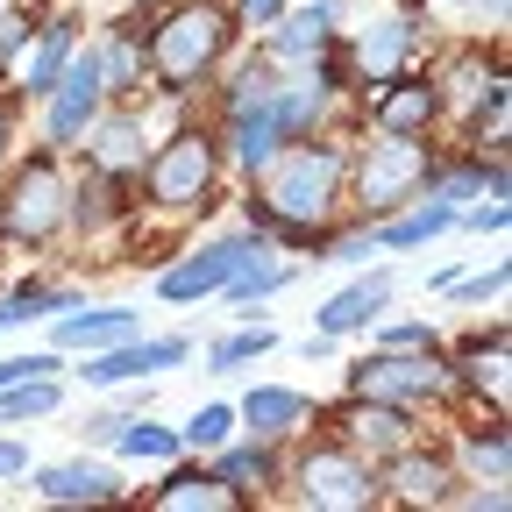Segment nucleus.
I'll use <instances>...</instances> for the list:
<instances>
[{
    "instance_id": "72a5a7b5",
    "label": "nucleus",
    "mask_w": 512,
    "mask_h": 512,
    "mask_svg": "<svg viewBox=\"0 0 512 512\" xmlns=\"http://www.w3.org/2000/svg\"><path fill=\"white\" fill-rule=\"evenodd\" d=\"M29 43V22H15V15H0V72H8V57Z\"/></svg>"
},
{
    "instance_id": "473e14b6",
    "label": "nucleus",
    "mask_w": 512,
    "mask_h": 512,
    "mask_svg": "<svg viewBox=\"0 0 512 512\" xmlns=\"http://www.w3.org/2000/svg\"><path fill=\"white\" fill-rule=\"evenodd\" d=\"M50 370H57V356H8L0 363V392H8L15 377H50Z\"/></svg>"
},
{
    "instance_id": "ddd939ff",
    "label": "nucleus",
    "mask_w": 512,
    "mask_h": 512,
    "mask_svg": "<svg viewBox=\"0 0 512 512\" xmlns=\"http://www.w3.org/2000/svg\"><path fill=\"white\" fill-rule=\"evenodd\" d=\"M384 299H392V271H377L349 292H335L328 306H320V335H349V328H370V320L384 313Z\"/></svg>"
},
{
    "instance_id": "bb28decb",
    "label": "nucleus",
    "mask_w": 512,
    "mask_h": 512,
    "mask_svg": "<svg viewBox=\"0 0 512 512\" xmlns=\"http://www.w3.org/2000/svg\"><path fill=\"white\" fill-rule=\"evenodd\" d=\"M356 441H370V448H399V441H406V413H392V406H363V413H356Z\"/></svg>"
},
{
    "instance_id": "412c9836",
    "label": "nucleus",
    "mask_w": 512,
    "mask_h": 512,
    "mask_svg": "<svg viewBox=\"0 0 512 512\" xmlns=\"http://www.w3.org/2000/svg\"><path fill=\"white\" fill-rule=\"evenodd\" d=\"M57 377H15L8 392H0V420H43V413H57Z\"/></svg>"
},
{
    "instance_id": "4c0bfd02",
    "label": "nucleus",
    "mask_w": 512,
    "mask_h": 512,
    "mask_svg": "<svg viewBox=\"0 0 512 512\" xmlns=\"http://www.w3.org/2000/svg\"><path fill=\"white\" fill-rule=\"evenodd\" d=\"M278 8H285V0H242V15H249V22H271Z\"/></svg>"
},
{
    "instance_id": "4be33fe9",
    "label": "nucleus",
    "mask_w": 512,
    "mask_h": 512,
    "mask_svg": "<svg viewBox=\"0 0 512 512\" xmlns=\"http://www.w3.org/2000/svg\"><path fill=\"white\" fill-rule=\"evenodd\" d=\"M64 57H72V22H50V29H43V50H36V64H29V93H50V86H57Z\"/></svg>"
},
{
    "instance_id": "f704fd0d",
    "label": "nucleus",
    "mask_w": 512,
    "mask_h": 512,
    "mask_svg": "<svg viewBox=\"0 0 512 512\" xmlns=\"http://www.w3.org/2000/svg\"><path fill=\"white\" fill-rule=\"evenodd\" d=\"M384 349H434V335H427V328H392V335H384Z\"/></svg>"
},
{
    "instance_id": "1a4fd4ad",
    "label": "nucleus",
    "mask_w": 512,
    "mask_h": 512,
    "mask_svg": "<svg viewBox=\"0 0 512 512\" xmlns=\"http://www.w3.org/2000/svg\"><path fill=\"white\" fill-rule=\"evenodd\" d=\"M434 363L427 356H406V349H392V356H370V363H356L349 370V392L356 399H413V392H434Z\"/></svg>"
},
{
    "instance_id": "7c9ffc66",
    "label": "nucleus",
    "mask_w": 512,
    "mask_h": 512,
    "mask_svg": "<svg viewBox=\"0 0 512 512\" xmlns=\"http://www.w3.org/2000/svg\"><path fill=\"white\" fill-rule=\"evenodd\" d=\"M470 470L491 477V484H505V434L498 427L491 434H470Z\"/></svg>"
},
{
    "instance_id": "f03ea898",
    "label": "nucleus",
    "mask_w": 512,
    "mask_h": 512,
    "mask_svg": "<svg viewBox=\"0 0 512 512\" xmlns=\"http://www.w3.org/2000/svg\"><path fill=\"white\" fill-rule=\"evenodd\" d=\"M228 8H214V0H192V8H178V15H164V29H157V43H150V64H157V79L171 86V93H185V86H200L214 64H221V50H228Z\"/></svg>"
},
{
    "instance_id": "a878e982",
    "label": "nucleus",
    "mask_w": 512,
    "mask_h": 512,
    "mask_svg": "<svg viewBox=\"0 0 512 512\" xmlns=\"http://www.w3.org/2000/svg\"><path fill=\"white\" fill-rule=\"evenodd\" d=\"M221 484H228V491L271 484V456H264V448H235V456H221Z\"/></svg>"
},
{
    "instance_id": "39448f33",
    "label": "nucleus",
    "mask_w": 512,
    "mask_h": 512,
    "mask_svg": "<svg viewBox=\"0 0 512 512\" xmlns=\"http://www.w3.org/2000/svg\"><path fill=\"white\" fill-rule=\"evenodd\" d=\"M434 178V157L413 143V136H392V143H370L363 150V171H356V185H363V200H370V214H384V207H406L413 192Z\"/></svg>"
},
{
    "instance_id": "b1692460",
    "label": "nucleus",
    "mask_w": 512,
    "mask_h": 512,
    "mask_svg": "<svg viewBox=\"0 0 512 512\" xmlns=\"http://www.w3.org/2000/svg\"><path fill=\"white\" fill-rule=\"evenodd\" d=\"M100 79H107V93H128V86H143V50L128 43V36H114V43L100 50Z\"/></svg>"
},
{
    "instance_id": "f3484780",
    "label": "nucleus",
    "mask_w": 512,
    "mask_h": 512,
    "mask_svg": "<svg viewBox=\"0 0 512 512\" xmlns=\"http://www.w3.org/2000/svg\"><path fill=\"white\" fill-rule=\"evenodd\" d=\"M157 505H164V512H192V505H200V512H221V505H235V491H228L221 477H207V470H178V477L157 491Z\"/></svg>"
},
{
    "instance_id": "2eb2a0df",
    "label": "nucleus",
    "mask_w": 512,
    "mask_h": 512,
    "mask_svg": "<svg viewBox=\"0 0 512 512\" xmlns=\"http://www.w3.org/2000/svg\"><path fill=\"white\" fill-rule=\"evenodd\" d=\"M93 164H100V178H128V171H143V121H136V114L100 121V136H93Z\"/></svg>"
},
{
    "instance_id": "e433bc0d",
    "label": "nucleus",
    "mask_w": 512,
    "mask_h": 512,
    "mask_svg": "<svg viewBox=\"0 0 512 512\" xmlns=\"http://www.w3.org/2000/svg\"><path fill=\"white\" fill-rule=\"evenodd\" d=\"M22 470H29V456H22L15 441H0V477H22Z\"/></svg>"
},
{
    "instance_id": "aec40b11",
    "label": "nucleus",
    "mask_w": 512,
    "mask_h": 512,
    "mask_svg": "<svg viewBox=\"0 0 512 512\" xmlns=\"http://www.w3.org/2000/svg\"><path fill=\"white\" fill-rule=\"evenodd\" d=\"M441 228H456V207H448V200H434V207H420V214H406V221H384V228H377V249H413V242H427V235H441Z\"/></svg>"
},
{
    "instance_id": "9b49d317",
    "label": "nucleus",
    "mask_w": 512,
    "mask_h": 512,
    "mask_svg": "<svg viewBox=\"0 0 512 512\" xmlns=\"http://www.w3.org/2000/svg\"><path fill=\"white\" fill-rule=\"evenodd\" d=\"M192 349L178 342V335H164V342H128V349H107V356H93L86 363V384H121V377H143V370H171V363H185Z\"/></svg>"
},
{
    "instance_id": "f257e3e1",
    "label": "nucleus",
    "mask_w": 512,
    "mask_h": 512,
    "mask_svg": "<svg viewBox=\"0 0 512 512\" xmlns=\"http://www.w3.org/2000/svg\"><path fill=\"white\" fill-rule=\"evenodd\" d=\"M264 171H271L264 221H278L292 242H313V221L328 214L335 185H342V157L335 150H292V157H271Z\"/></svg>"
},
{
    "instance_id": "7ed1b4c3",
    "label": "nucleus",
    "mask_w": 512,
    "mask_h": 512,
    "mask_svg": "<svg viewBox=\"0 0 512 512\" xmlns=\"http://www.w3.org/2000/svg\"><path fill=\"white\" fill-rule=\"evenodd\" d=\"M143 185H150L157 207H207V192H214V136H200V128L171 136V143L150 157Z\"/></svg>"
},
{
    "instance_id": "6ab92c4d",
    "label": "nucleus",
    "mask_w": 512,
    "mask_h": 512,
    "mask_svg": "<svg viewBox=\"0 0 512 512\" xmlns=\"http://www.w3.org/2000/svg\"><path fill=\"white\" fill-rule=\"evenodd\" d=\"M242 420H249L256 434H285L292 420H306V399H299V392H278V384H264V392H249Z\"/></svg>"
},
{
    "instance_id": "c756f323",
    "label": "nucleus",
    "mask_w": 512,
    "mask_h": 512,
    "mask_svg": "<svg viewBox=\"0 0 512 512\" xmlns=\"http://www.w3.org/2000/svg\"><path fill=\"white\" fill-rule=\"evenodd\" d=\"M228 434H235V406H207V413H192V427H185L192 448H221Z\"/></svg>"
},
{
    "instance_id": "58836bf2",
    "label": "nucleus",
    "mask_w": 512,
    "mask_h": 512,
    "mask_svg": "<svg viewBox=\"0 0 512 512\" xmlns=\"http://www.w3.org/2000/svg\"><path fill=\"white\" fill-rule=\"evenodd\" d=\"M0 150H8V107H0Z\"/></svg>"
},
{
    "instance_id": "c85d7f7f",
    "label": "nucleus",
    "mask_w": 512,
    "mask_h": 512,
    "mask_svg": "<svg viewBox=\"0 0 512 512\" xmlns=\"http://www.w3.org/2000/svg\"><path fill=\"white\" fill-rule=\"evenodd\" d=\"M271 342H278L271 328H242V335H228V342H214V356H207V363H214V370H235V363H249V356H264Z\"/></svg>"
},
{
    "instance_id": "0eeeda50",
    "label": "nucleus",
    "mask_w": 512,
    "mask_h": 512,
    "mask_svg": "<svg viewBox=\"0 0 512 512\" xmlns=\"http://www.w3.org/2000/svg\"><path fill=\"white\" fill-rule=\"evenodd\" d=\"M50 93H57V100H50V143H72L79 128H93L100 93H107V79H100V50L64 57V72H57V86H50Z\"/></svg>"
},
{
    "instance_id": "2f4dec72",
    "label": "nucleus",
    "mask_w": 512,
    "mask_h": 512,
    "mask_svg": "<svg viewBox=\"0 0 512 512\" xmlns=\"http://www.w3.org/2000/svg\"><path fill=\"white\" fill-rule=\"evenodd\" d=\"M470 377H477V384H491V392H505V342L470 349Z\"/></svg>"
},
{
    "instance_id": "cd10ccee",
    "label": "nucleus",
    "mask_w": 512,
    "mask_h": 512,
    "mask_svg": "<svg viewBox=\"0 0 512 512\" xmlns=\"http://www.w3.org/2000/svg\"><path fill=\"white\" fill-rule=\"evenodd\" d=\"M413 50V22H384L370 43H363V64H370V72H384V64H399Z\"/></svg>"
},
{
    "instance_id": "423d86ee",
    "label": "nucleus",
    "mask_w": 512,
    "mask_h": 512,
    "mask_svg": "<svg viewBox=\"0 0 512 512\" xmlns=\"http://www.w3.org/2000/svg\"><path fill=\"white\" fill-rule=\"evenodd\" d=\"M370 470L349 456V448H313V456L299 463V498L306 505H320V512H356V505H370Z\"/></svg>"
},
{
    "instance_id": "393cba45",
    "label": "nucleus",
    "mask_w": 512,
    "mask_h": 512,
    "mask_svg": "<svg viewBox=\"0 0 512 512\" xmlns=\"http://www.w3.org/2000/svg\"><path fill=\"white\" fill-rule=\"evenodd\" d=\"M114 441H121V456H136V463H164V456H178V434L143 427V420H136V427L121 420V427H114Z\"/></svg>"
},
{
    "instance_id": "c9c22d12",
    "label": "nucleus",
    "mask_w": 512,
    "mask_h": 512,
    "mask_svg": "<svg viewBox=\"0 0 512 512\" xmlns=\"http://www.w3.org/2000/svg\"><path fill=\"white\" fill-rule=\"evenodd\" d=\"M505 292V264H491L484 278H470V299H498Z\"/></svg>"
},
{
    "instance_id": "4468645a",
    "label": "nucleus",
    "mask_w": 512,
    "mask_h": 512,
    "mask_svg": "<svg viewBox=\"0 0 512 512\" xmlns=\"http://www.w3.org/2000/svg\"><path fill=\"white\" fill-rule=\"evenodd\" d=\"M278 143H285V128H278L271 100L235 107V164H242V171H264V164L278 157Z\"/></svg>"
},
{
    "instance_id": "a211bd4d",
    "label": "nucleus",
    "mask_w": 512,
    "mask_h": 512,
    "mask_svg": "<svg viewBox=\"0 0 512 512\" xmlns=\"http://www.w3.org/2000/svg\"><path fill=\"white\" fill-rule=\"evenodd\" d=\"M328 22H335V0H313L306 15H292L285 29H278V57H320V43H328Z\"/></svg>"
},
{
    "instance_id": "20e7f679",
    "label": "nucleus",
    "mask_w": 512,
    "mask_h": 512,
    "mask_svg": "<svg viewBox=\"0 0 512 512\" xmlns=\"http://www.w3.org/2000/svg\"><path fill=\"white\" fill-rule=\"evenodd\" d=\"M0 228L15 242H50L64 228V178L50 157H29L15 178H8V200H0Z\"/></svg>"
},
{
    "instance_id": "5701e85b",
    "label": "nucleus",
    "mask_w": 512,
    "mask_h": 512,
    "mask_svg": "<svg viewBox=\"0 0 512 512\" xmlns=\"http://www.w3.org/2000/svg\"><path fill=\"white\" fill-rule=\"evenodd\" d=\"M392 484H399V498H413V505H420V498H448V463H434V456H427V463L406 456Z\"/></svg>"
},
{
    "instance_id": "f8f14e48",
    "label": "nucleus",
    "mask_w": 512,
    "mask_h": 512,
    "mask_svg": "<svg viewBox=\"0 0 512 512\" xmlns=\"http://www.w3.org/2000/svg\"><path fill=\"white\" fill-rule=\"evenodd\" d=\"M36 491L57 498V505H107V498H121V477L100 470V463H57V470L36 477Z\"/></svg>"
},
{
    "instance_id": "6e6552de",
    "label": "nucleus",
    "mask_w": 512,
    "mask_h": 512,
    "mask_svg": "<svg viewBox=\"0 0 512 512\" xmlns=\"http://www.w3.org/2000/svg\"><path fill=\"white\" fill-rule=\"evenodd\" d=\"M249 256H264L249 235L214 242V249H200V256H185L178 271H164V278H157V292H164V299H200V292H221V285H228V278L249 264Z\"/></svg>"
},
{
    "instance_id": "9d476101",
    "label": "nucleus",
    "mask_w": 512,
    "mask_h": 512,
    "mask_svg": "<svg viewBox=\"0 0 512 512\" xmlns=\"http://www.w3.org/2000/svg\"><path fill=\"white\" fill-rule=\"evenodd\" d=\"M434 107H441L434 79H392V86H384V93L370 100V121L384 128V136H427Z\"/></svg>"
},
{
    "instance_id": "dca6fc26",
    "label": "nucleus",
    "mask_w": 512,
    "mask_h": 512,
    "mask_svg": "<svg viewBox=\"0 0 512 512\" xmlns=\"http://www.w3.org/2000/svg\"><path fill=\"white\" fill-rule=\"evenodd\" d=\"M128 335H136V313H121V306H107V313H72L64 306V320H57L64 349H107V342H128Z\"/></svg>"
}]
</instances>
